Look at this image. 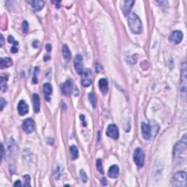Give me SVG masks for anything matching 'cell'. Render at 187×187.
Masks as SVG:
<instances>
[{
	"label": "cell",
	"instance_id": "6da1fadb",
	"mask_svg": "<svg viewBox=\"0 0 187 187\" xmlns=\"http://www.w3.org/2000/svg\"><path fill=\"white\" fill-rule=\"evenodd\" d=\"M142 135L145 140H150V138L155 137L159 132V126L154 121H150V123H142Z\"/></svg>",
	"mask_w": 187,
	"mask_h": 187
},
{
	"label": "cell",
	"instance_id": "7a4b0ae2",
	"mask_svg": "<svg viewBox=\"0 0 187 187\" xmlns=\"http://www.w3.org/2000/svg\"><path fill=\"white\" fill-rule=\"evenodd\" d=\"M128 25L135 34H140L143 31V24L141 20L135 13H131L129 16Z\"/></svg>",
	"mask_w": 187,
	"mask_h": 187
},
{
	"label": "cell",
	"instance_id": "3957f363",
	"mask_svg": "<svg viewBox=\"0 0 187 187\" xmlns=\"http://www.w3.org/2000/svg\"><path fill=\"white\" fill-rule=\"evenodd\" d=\"M173 186H186V173L185 171H179L173 176L172 179Z\"/></svg>",
	"mask_w": 187,
	"mask_h": 187
},
{
	"label": "cell",
	"instance_id": "277c9868",
	"mask_svg": "<svg viewBox=\"0 0 187 187\" xmlns=\"http://www.w3.org/2000/svg\"><path fill=\"white\" fill-rule=\"evenodd\" d=\"M186 134L183 135V138L177 143L176 145H175L174 148H173V156L174 158H177L181 155V153L186 150Z\"/></svg>",
	"mask_w": 187,
	"mask_h": 187
},
{
	"label": "cell",
	"instance_id": "5b68a950",
	"mask_svg": "<svg viewBox=\"0 0 187 187\" xmlns=\"http://www.w3.org/2000/svg\"><path fill=\"white\" fill-rule=\"evenodd\" d=\"M133 160L137 166L140 167V168L143 166L145 156H144L143 151L141 148H136L135 150L133 153Z\"/></svg>",
	"mask_w": 187,
	"mask_h": 187
},
{
	"label": "cell",
	"instance_id": "8992f818",
	"mask_svg": "<svg viewBox=\"0 0 187 187\" xmlns=\"http://www.w3.org/2000/svg\"><path fill=\"white\" fill-rule=\"evenodd\" d=\"M81 84L84 87H88L92 83V71L91 69L83 70L81 75Z\"/></svg>",
	"mask_w": 187,
	"mask_h": 187
},
{
	"label": "cell",
	"instance_id": "52a82bcc",
	"mask_svg": "<svg viewBox=\"0 0 187 187\" xmlns=\"http://www.w3.org/2000/svg\"><path fill=\"white\" fill-rule=\"evenodd\" d=\"M186 63L182 64L181 66V91L183 94L186 92Z\"/></svg>",
	"mask_w": 187,
	"mask_h": 187
},
{
	"label": "cell",
	"instance_id": "ba28073f",
	"mask_svg": "<svg viewBox=\"0 0 187 187\" xmlns=\"http://www.w3.org/2000/svg\"><path fill=\"white\" fill-rule=\"evenodd\" d=\"M61 89L64 95L69 97L72 94L73 89V82L71 79H68L66 82L63 83L61 86Z\"/></svg>",
	"mask_w": 187,
	"mask_h": 187
},
{
	"label": "cell",
	"instance_id": "9c48e42d",
	"mask_svg": "<svg viewBox=\"0 0 187 187\" xmlns=\"http://www.w3.org/2000/svg\"><path fill=\"white\" fill-rule=\"evenodd\" d=\"M106 135L112 139L117 140L119 137V132H118V127L115 124H110L107 127V130H106Z\"/></svg>",
	"mask_w": 187,
	"mask_h": 187
},
{
	"label": "cell",
	"instance_id": "30bf717a",
	"mask_svg": "<svg viewBox=\"0 0 187 187\" xmlns=\"http://www.w3.org/2000/svg\"><path fill=\"white\" fill-rule=\"evenodd\" d=\"M74 67H75V69L76 72H77L78 75H82L83 72V57L81 55H77L75 56V59H74Z\"/></svg>",
	"mask_w": 187,
	"mask_h": 187
},
{
	"label": "cell",
	"instance_id": "8fae6325",
	"mask_svg": "<svg viewBox=\"0 0 187 187\" xmlns=\"http://www.w3.org/2000/svg\"><path fill=\"white\" fill-rule=\"evenodd\" d=\"M22 129L24 132L29 134L34 130V121L32 118H27L24 120L22 124Z\"/></svg>",
	"mask_w": 187,
	"mask_h": 187
},
{
	"label": "cell",
	"instance_id": "7c38bea8",
	"mask_svg": "<svg viewBox=\"0 0 187 187\" xmlns=\"http://www.w3.org/2000/svg\"><path fill=\"white\" fill-rule=\"evenodd\" d=\"M183 39V33L180 31H175L170 35V38H169V40L170 41L173 43L176 44H179Z\"/></svg>",
	"mask_w": 187,
	"mask_h": 187
},
{
	"label": "cell",
	"instance_id": "4fadbf2b",
	"mask_svg": "<svg viewBox=\"0 0 187 187\" xmlns=\"http://www.w3.org/2000/svg\"><path fill=\"white\" fill-rule=\"evenodd\" d=\"M135 4V1H121V10L124 16H127L130 13L132 6Z\"/></svg>",
	"mask_w": 187,
	"mask_h": 187
},
{
	"label": "cell",
	"instance_id": "5bb4252c",
	"mask_svg": "<svg viewBox=\"0 0 187 187\" xmlns=\"http://www.w3.org/2000/svg\"><path fill=\"white\" fill-rule=\"evenodd\" d=\"M18 111L21 115H25L29 111V106L24 100H21L18 105Z\"/></svg>",
	"mask_w": 187,
	"mask_h": 187
},
{
	"label": "cell",
	"instance_id": "9a60e30c",
	"mask_svg": "<svg viewBox=\"0 0 187 187\" xmlns=\"http://www.w3.org/2000/svg\"><path fill=\"white\" fill-rule=\"evenodd\" d=\"M43 92L45 94V97L46 101L49 102L50 101V96L53 93V87L51 86V83H45L43 85Z\"/></svg>",
	"mask_w": 187,
	"mask_h": 187
},
{
	"label": "cell",
	"instance_id": "2e32d148",
	"mask_svg": "<svg viewBox=\"0 0 187 187\" xmlns=\"http://www.w3.org/2000/svg\"><path fill=\"white\" fill-rule=\"evenodd\" d=\"M29 2L31 4L33 10H34V12H38L39 11V10H41L43 8L44 5H45V1H38V0H35V1H29Z\"/></svg>",
	"mask_w": 187,
	"mask_h": 187
},
{
	"label": "cell",
	"instance_id": "e0dca14e",
	"mask_svg": "<svg viewBox=\"0 0 187 187\" xmlns=\"http://www.w3.org/2000/svg\"><path fill=\"white\" fill-rule=\"evenodd\" d=\"M99 87L103 94H106L108 92V82L105 78L100 79L99 81Z\"/></svg>",
	"mask_w": 187,
	"mask_h": 187
},
{
	"label": "cell",
	"instance_id": "ac0fdd59",
	"mask_svg": "<svg viewBox=\"0 0 187 187\" xmlns=\"http://www.w3.org/2000/svg\"><path fill=\"white\" fill-rule=\"evenodd\" d=\"M107 175L111 178H116L118 176V175H119V168H118V165H114L110 167L108 170V173H107Z\"/></svg>",
	"mask_w": 187,
	"mask_h": 187
},
{
	"label": "cell",
	"instance_id": "d6986e66",
	"mask_svg": "<svg viewBox=\"0 0 187 187\" xmlns=\"http://www.w3.org/2000/svg\"><path fill=\"white\" fill-rule=\"evenodd\" d=\"M33 102H34V112L38 113L40 110V100H39V97L38 96V94H33Z\"/></svg>",
	"mask_w": 187,
	"mask_h": 187
},
{
	"label": "cell",
	"instance_id": "ffe728a7",
	"mask_svg": "<svg viewBox=\"0 0 187 187\" xmlns=\"http://www.w3.org/2000/svg\"><path fill=\"white\" fill-rule=\"evenodd\" d=\"M0 64H1V67L2 68H7L13 65V61L10 59V58L8 57L1 58L0 60Z\"/></svg>",
	"mask_w": 187,
	"mask_h": 187
},
{
	"label": "cell",
	"instance_id": "44dd1931",
	"mask_svg": "<svg viewBox=\"0 0 187 187\" xmlns=\"http://www.w3.org/2000/svg\"><path fill=\"white\" fill-rule=\"evenodd\" d=\"M69 151H70L71 159L72 160H75V159L78 158V148L76 145H71L70 148H69Z\"/></svg>",
	"mask_w": 187,
	"mask_h": 187
},
{
	"label": "cell",
	"instance_id": "7402d4cb",
	"mask_svg": "<svg viewBox=\"0 0 187 187\" xmlns=\"http://www.w3.org/2000/svg\"><path fill=\"white\" fill-rule=\"evenodd\" d=\"M8 77L6 74H1V92L7 91V81Z\"/></svg>",
	"mask_w": 187,
	"mask_h": 187
},
{
	"label": "cell",
	"instance_id": "603a6c76",
	"mask_svg": "<svg viewBox=\"0 0 187 187\" xmlns=\"http://www.w3.org/2000/svg\"><path fill=\"white\" fill-rule=\"evenodd\" d=\"M62 55H63L64 59L66 61H69L71 59L70 51H69V48H68L67 45H63V48H62Z\"/></svg>",
	"mask_w": 187,
	"mask_h": 187
},
{
	"label": "cell",
	"instance_id": "cb8c5ba5",
	"mask_svg": "<svg viewBox=\"0 0 187 187\" xmlns=\"http://www.w3.org/2000/svg\"><path fill=\"white\" fill-rule=\"evenodd\" d=\"M89 99L90 102L92 103L93 107H95L97 105V98H96L95 94L94 93H89Z\"/></svg>",
	"mask_w": 187,
	"mask_h": 187
},
{
	"label": "cell",
	"instance_id": "d4e9b609",
	"mask_svg": "<svg viewBox=\"0 0 187 187\" xmlns=\"http://www.w3.org/2000/svg\"><path fill=\"white\" fill-rule=\"evenodd\" d=\"M97 170L100 172V173L103 174L104 171H103V166H102V159H99L97 160Z\"/></svg>",
	"mask_w": 187,
	"mask_h": 187
},
{
	"label": "cell",
	"instance_id": "484cf974",
	"mask_svg": "<svg viewBox=\"0 0 187 187\" xmlns=\"http://www.w3.org/2000/svg\"><path fill=\"white\" fill-rule=\"evenodd\" d=\"M80 179H81L82 181H83V183H86L88 181V177L87 176H86V173L84 172V170H80Z\"/></svg>",
	"mask_w": 187,
	"mask_h": 187
},
{
	"label": "cell",
	"instance_id": "4316f807",
	"mask_svg": "<svg viewBox=\"0 0 187 187\" xmlns=\"http://www.w3.org/2000/svg\"><path fill=\"white\" fill-rule=\"evenodd\" d=\"M7 41H8L9 43H12L13 45V46H17L19 45V42L16 40H15L14 37L13 36H9L7 38Z\"/></svg>",
	"mask_w": 187,
	"mask_h": 187
},
{
	"label": "cell",
	"instance_id": "83f0119b",
	"mask_svg": "<svg viewBox=\"0 0 187 187\" xmlns=\"http://www.w3.org/2000/svg\"><path fill=\"white\" fill-rule=\"evenodd\" d=\"M22 29H23V32H24V33L28 32L29 24L27 21H24V22L22 23Z\"/></svg>",
	"mask_w": 187,
	"mask_h": 187
},
{
	"label": "cell",
	"instance_id": "f1b7e54d",
	"mask_svg": "<svg viewBox=\"0 0 187 187\" xmlns=\"http://www.w3.org/2000/svg\"><path fill=\"white\" fill-rule=\"evenodd\" d=\"M39 68L38 67H35V69H34V76H33V83H37V75L38 74V72H39Z\"/></svg>",
	"mask_w": 187,
	"mask_h": 187
},
{
	"label": "cell",
	"instance_id": "f546056e",
	"mask_svg": "<svg viewBox=\"0 0 187 187\" xmlns=\"http://www.w3.org/2000/svg\"><path fill=\"white\" fill-rule=\"evenodd\" d=\"M24 180H25V183H24V186H30V180H31V178H30V176H29V175H25V176H24Z\"/></svg>",
	"mask_w": 187,
	"mask_h": 187
},
{
	"label": "cell",
	"instance_id": "4dcf8cb0",
	"mask_svg": "<svg viewBox=\"0 0 187 187\" xmlns=\"http://www.w3.org/2000/svg\"><path fill=\"white\" fill-rule=\"evenodd\" d=\"M10 51H11V53H13V54H16V53H17L18 51H19V48H18L17 46H13L11 50H10Z\"/></svg>",
	"mask_w": 187,
	"mask_h": 187
},
{
	"label": "cell",
	"instance_id": "1f68e13d",
	"mask_svg": "<svg viewBox=\"0 0 187 187\" xmlns=\"http://www.w3.org/2000/svg\"><path fill=\"white\" fill-rule=\"evenodd\" d=\"M4 105H6V102L3 98H1V110H3Z\"/></svg>",
	"mask_w": 187,
	"mask_h": 187
},
{
	"label": "cell",
	"instance_id": "d6a6232c",
	"mask_svg": "<svg viewBox=\"0 0 187 187\" xmlns=\"http://www.w3.org/2000/svg\"><path fill=\"white\" fill-rule=\"evenodd\" d=\"M96 66H97V72H100L102 71V67H101V65H100V64H99V63H97V65H96Z\"/></svg>",
	"mask_w": 187,
	"mask_h": 187
},
{
	"label": "cell",
	"instance_id": "836d02e7",
	"mask_svg": "<svg viewBox=\"0 0 187 187\" xmlns=\"http://www.w3.org/2000/svg\"><path fill=\"white\" fill-rule=\"evenodd\" d=\"M46 50L47 51H48V52H50V51H51V45H50V44H48V45H46Z\"/></svg>",
	"mask_w": 187,
	"mask_h": 187
},
{
	"label": "cell",
	"instance_id": "e575fe53",
	"mask_svg": "<svg viewBox=\"0 0 187 187\" xmlns=\"http://www.w3.org/2000/svg\"><path fill=\"white\" fill-rule=\"evenodd\" d=\"M14 186H21V181H16V183H14Z\"/></svg>",
	"mask_w": 187,
	"mask_h": 187
},
{
	"label": "cell",
	"instance_id": "d590c367",
	"mask_svg": "<svg viewBox=\"0 0 187 187\" xmlns=\"http://www.w3.org/2000/svg\"><path fill=\"white\" fill-rule=\"evenodd\" d=\"M3 44H4V37H3V36L1 34V44H0V46L2 47Z\"/></svg>",
	"mask_w": 187,
	"mask_h": 187
},
{
	"label": "cell",
	"instance_id": "8d00e7d4",
	"mask_svg": "<svg viewBox=\"0 0 187 187\" xmlns=\"http://www.w3.org/2000/svg\"><path fill=\"white\" fill-rule=\"evenodd\" d=\"M38 43H39V42H38L37 40H35L34 42H33V46H34V48H37V46H38L37 44Z\"/></svg>",
	"mask_w": 187,
	"mask_h": 187
},
{
	"label": "cell",
	"instance_id": "74e56055",
	"mask_svg": "<svg viewBox=\"0 0 187 187\" xmlns=\"http://www.w3.org/2000/svg\"><path fill=\"white\" fill-rule=\"evenodd\" d=\"M51 2L52 3H54V4H56V7H60V5H59V1H51Z\"/></svg>",
	"mask_w": 187,
	"mask_h": 187
},
{
	"label": "cell",
	"instance_id": "f35d334b",
	"mask_svg": "<svg viewBox=\"0 0 187 187\" xmlns=\"http://www.w3.org/2000/svg\"><path fill=\"white\" fill-rule=\"evenodd\" d=\"M102 181L103 185H107V182H106V181H106V179L105 178H103L102 180Z\"/></svg>",
	"mask_w": 187,
	"mask_h": 187
},
{
	"label": "cell",
	"instance_id": "ab89813d",
	"mask_svg": "<svg viewBox=\"0 0 187 187\" xmlns=\"http://www.w3.org/2000/svg\"><path fill=\"white\" fill-rule=\"evenodd\" d=\"M1 159H2V157H3V153H4V148H3V145H1Z\"/></svg>",
	"mask_w": 187,
	"mask_h": 187
}]
</instances>
